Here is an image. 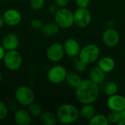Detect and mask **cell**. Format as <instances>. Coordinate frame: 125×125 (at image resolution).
Returning <instances> with one entry per match:
<instances>
[{"instance_id": "1", "label": "cell", "mask_w": 125, "mask_h": 125, "mask_svg": "<svg viewBox=\"0 0 125 125\" xmlns=\"http://www.w3.org/2000/svg\"><path fill=\"white\" fill-rule=\"evenodd\" d=\"M100 89L98 84L90 79L83 80L75 88V97L81 104H92L98 98Z\"/></svg>"}, {"instance_id": "2", "label": "cell", "mask_w": 125, "mask_h": 125, "mask_svg": "<svg viewBox=\"0 0 125 125\" xmlns=\"http://www.w3.org/2000/svg\"><path fill=\"white\" fill-rule=\"evenodd\" d=\"M57 120L64 125H70L75 122L79 117V110L78 108L70 103L60 105L56 111Z\"/></svg>"}, {"instance_id": "3", "label": "cell", "mask_w": 125, "mask_h": 125, "mask_svg": "<svg viewBox=\"0 0 125 125\" xmlns=\"http://www.w3.org/2000/svg\"><path fill=\"white\" fill-rule=\"evenodd\" d=\"M100 50L95 44H88L81 48L78 58L87 65L94 63L99 59Z\"/></svg>"}, {"instance_id": "4", "label": "cell", "mask_w": 125, "mask_h": 125, "mask_svg": "<svg viewBox=\"0 0 125 125\" xmlns=\"http://www.w3.org/2000/svg\"><path fill=\"white\" fill-rule=\"evenodd\" d=\"M55 23L62 29H69L74 24L73 12L68 8L59 7L54 14Z\"/></svg>"}, {"instance_id": "5", "label": "cell", "mask_w": 125, "mask_h": 125, "mask_svg": "<svg viewBox=\"0 0 125 125\" xmlns=\"http://www.w3.org/2000/svg\"><path fill=\"white\" fill-rule=\"evenodd\" d=\"M2 61L7 70L15 71L21 68L23 63V58L17 50H12L6 51Z\"/></svg>"}, {"instance_id": "6", "label": "cell", "mask_w": 125, "mask_h": 125, "mask_svg": "<svg viewBox=\"0 0 125 125\" xmlns=\"http://www.w3.org/2000/svg\"><path fill=\"white\" fill-rule=\"evenodd\" d=\"M15 99L22 106H28L34 101L35 95L31 88L26 86L18 87L15 92Z\"/></svg>"}, {"instance_id": "7", "label": "cell", "mask_w": 125, "mask_h": 125, "mask_svg": "<svg viewBox=\"0 0 125 125\" xmlns=\"http://www.w3.org/2000/svg\"><path fill=\"white\" fill-rule=\"evenodd\" d=\"M74 23L79 28H86L92 22V14L86 8L78 7L74 12Z\"/></svg>"}, {"instance_id": "8", "label": "cell", "mask_w": 125, "mask_h": 125, "mask_svg": "<svg viewBox=\"0 0 125 125\" xmlns=\"http://www.w3.org/2000/svg\"><path fill=\"white\" fill-rule=\"evenodd\" d=\"M67 72L64 67L62 65L53 66L48 72V79L53 84H60L65 81Z\"/></svg>"}, {"instance_id": "9", "label": "cell", "mask_w": 125, "mask_h": 125, "mask_svg": "<svg viewBox=\"0 0 125 125\" xmlns=\"http://www.w3.org/2000/svg\"><path fill=\"white\" fill-rule=\"evenodd\" d=\"M64 46L59 42L52 43L46 51V56L49 61L53 63L59 62L64 56Z\"/></svg>"}, {"instance_id": "10", "label": "cell", "mask_w": 125, "mask_h": 125, "mask_svg": "<svg viewBox=\"0 0 125 125\" xmlns=\"http://www.w3.org/2000/svg\"><path fill=\"white\" fill-rule=\"evenodd\" d=\"M102 40L103 43L110 48L116 47L120 42L119 33L114 28H108L105 29L102 35Z\"/></svg>"}, {"instance_id": "11", "label": "cell", "mask_w": 125, "mask_h": 125, "mask_svg": "<svg viewBox=\"0 0 125 125\" xmlns=\"http://www.w3.org/2000/svg\"><path fill=\"white\" fill-rule=\"evenodd\" d=\"M2 18L4 21L5 24L10 26H15L19 24L22 20V15L21 13L16 9L10 8L5 10L3 13Z\"/></svg>"}, {"instance_id": "12", "label": "cell", "mask_w": 125, "mask_h": 125, "mask_svg": "<svg viewBox=\"0 0 125 125\" xmlns=\"http://www.w3.org/2000/svg\"><path fill=\"white\" fill-rule=\"evenodd\" d=\"M106 104L111 111H121L125 108V97L121 94H115L109 96Z\"/></svg>"}, {"instance_id": "13", "label": "cell", "mask_w": 125, "mask_h": 125, "mask_svg": "<svg viewBox=\"0 0 125 125\" xmlns=\"http://www.w3.org/2000/svg\"><path fill=\"white\" fill-rule=\"evenodd\" d=\"M63 46L65 54L67 56L71 58H75L78 56L81 48L76 40L73 38H68L64 41Z\"/></svg>"}, {"instance_id": "14", "label": "cell", "mask_w": 125, "mask_h": 125, "mask_svg": "<svg viewBox=\"0 0 125 125\" xmlns=\"http://www.w3.org/2000/svg\"><path fill=\"white\" fill-rule=\"evenodd\" d=\"M19 38L14 33H9L5 35L2 40V46L7 51L17 50L19 45Z\"/></svg>"}, {"instance_id": "15", "label": "cell", "mask_w": 125, "mask_h": 125, "mask_svg": "<svg viewBox=\"0 0 125 125\" xmlns=\"http://www.w3.org/2000/svg\"><path fill=\"white\" fill-rule=\"evenodd\" d=\"M14 121L18 125H30L31 123V116L25 109H18L13 116Z\"/></svg>"}, {"instance_id": "16", "label": "cell", "mask_w": 125, "mask_h": 125, "mask_svg": "<svg viewBox=\"0 0 125 125\" xmlns=\"http://www.w3.org/2000/svg\"><path fill=\"white\" fill-rule=\"evenodd\" d=\"M97 66L105 73L112 72L116 66L115 60L110 56H103L98 61Z\"/></svg>"}, {"instance_id": "17", "label": "cell", "mask_w": 125, "mask_h": 125, "mask_svg": "<svg viewBox=\"0 0 125 125\" xmlns=\"http://www.w3.org/2000/svg\"><path fill=\"white\" fill-rule=\"evenodd\" d=\"M89 79L97 84L102 83L105 78V73L103 72L98 66L92 67L89 73Z\"/></svg>"}, {"instance_id": "18", "label": "cell", "mask_w": 125, "mask_h": 125, "mask_svg": "<svg viewBox=\"0 0 125 125\" xmlns=\"http://www.w3.org/2000/svg\"><path fill=\"white\" fill-rule=\"evenodd\" d=\"M59 31V26L56 23H48L43 24L41 32L45 37H53L58 34Z\"/></svg>"}, {"instance_id": "19", "label": "cell", "mask_w": 125, "mask_h": 125, "mask_svg": "<svg viewBox=\"0 0 125 125\" xmlns=\"http://www.w3.org/2000/svg\"><path fill=\"white\" fill-rule=\"evenodd\" d=\"M40 121L43 125H55L57 122V117L51 111H44L40 116Z\"/></svg>"}, {"instance_id": "20", "label": "cell", "mask_w": 125, "mask_h": 125, "mask_svg": "<svg viewBox=\"0 0 125 125\" xmlns=\"http://www.w3.org/2000/svg\"><path fill=\"white\" fill-rule=\"evenodd\" d=\"M96 114V109L92 104H83L79 110V115L86 119H90Z\"/></svg>"}, {"instance_id": "21", "label": "cell", "mask_w": 125, "mask_h": 125, "mask_svg": "<svg viewBox=\"0 0 125 125\" xmlns=\"http://www.w3.org/2000/svg\"><path fill=\"white\" fill-rule=\"evenodd\" d=\"M83 80L81 79V76L75 72H70L67 73V77L65 78V82L66 83L73 88H76L82 81Z\"/></svg>"}, {"instance_id": "22", "label": "cell", "mask_w": 125, "mask_h": 125, "mask_svg": "<svg viewBox=\"0 0 125 125\" xmlns=\"http://www.w3.org/2000/svg\"><path fill=\"white\" fill-rule=\"evenodd\" d=\"M89 125H108L109 124L108 117L103 114H95L89 119Z\"/></svg>"}, {"instance_id": "23", "label": "cell", "mask_w": 125, "mask_h": 125, "mask_svg": "<svg viewBox=\"0 0 125 125\" xmlns=\"http://www.w3.org/2000/svg\"><path fill=\"white\" fill-rule=\"evenodd\" d=\"M118 92V85L114 81H108L104 86V92L108 96L116 94Z\"/></svg>"}, {"instance_id": "24", "label": "cell", "mask_w": 125, "mask_h": 125, "mask_svg": "<svg viewBox=\"0 0 125 125\" xmlns=\"http://www.w3.org/2000/svg\"><path fill=\"white\" fill-rule=\"evenodd\" d=\"M27 107H28V111L29 112L31 116L37 117L40 116V114H42V108L40 105L35 103L34 101L31 103L30 105H29Z\"/></svg>"}, {"instance_id": "25", "label": "cell", "mask_w": 125, "mask_h": 125, "mask_svg": "<svg viewBox=\"0 0 125 125\" xmlns=\"http://www.w3.org/2000/svg\"><path fill=\"white\" fill-rule=\"evenodd\" d=\"M108 122L111 124H117L121 120V116H120V112L119 111H111L108 115L107 116Z\"/></svg>"}, {"instance_id": "26", "label": "cell", "mask_w": 125, "mask_h": 125, "mask_svg": "<svg viewBox=\"0 0 125 125\" xmlns=\"http://www.w3.org/2000/svg\"><path fill=\"white\" fill-rule=\"evenodd\" d=\"M74 67H75L76 72L83 73L86 70L87 64L86 63H84L83 61H81L79 58H78L74 60Z\"/></svg>"}, {"instance_id": "27", "label": "cell", "mask_w": 125, "mask_h": 125, "mask_svg": "<svg viewBox=\"0 0 125 125\" xmlns=\"http://www.w3.org/2000/svg\"><path fill=\"white\" fill-rule=\"evenodd\" d=\"M8 112L9 108L7 105L4 102L0 101V121L5 119L8 115Z\"/></svg>"}, {"instance_id": "28", "label": "cell", "mask_w": 125, "mask_h": 125, "mask_svg": "<svg viewBox=\"0 0 125 125\" xmlns=\"http://www.w3.org/2000/svg\"><path fill=\"white\" fill-rule=\"evenodd\" d=\"M45 3V0H30L31 7L34 10H41Z\"/></svg>"}, {"instance_id": "29", "label": "cell", "mask_w": 125, "mask_h": 125, "mask_svg": "<svg viewBox=\"0 0 125 125\" xmlns=\"http://www.w3.org/2000/svg\"><path fill=\"white\" fill-rule=\"evenodd\" d=\"M42 26H43V23H42V21L38 18L33 19L31 22V26L32 27V29H34L35 30H40V29L41 30Z\"/></svg>"}, {"instance_id": "30", "label": "cell", "mask_w": 125, "mask_h": 125, "mask_svg": "<svg viewBox=\"0 0 125 125\" xmlns=\"http://www.w3.org/2000/svg\"><path fill=\"white\" fill-rule=\"evenodd\" d=\"M75 4L78 7L86 8L90 4V0H75Z\"/></svg>"}, {"instance_id": "31", "label": "cell", "mask_w": 125, "mask_h": 125, "mask_svg": "<svg viewBox=\"0 0 125 125\" xmlns=\"http://www.w3.org/2000/svg\"><path fill=\"white\" fill-rule=\"evenodd\" d=\"M70 2V0H55V4L58 7H64Z\"/></svg>"}, {"instance_id": "32", "label": "cell", "mask_w": 125, "mask_h": 125, "mask_svg": "<svg viewBox=\"0 0 125 125\" xmlns=\"http://www.w3.org/2000/svg\"><path fill=\"white\" fill-rule=\"evenodd\" d=\"M18 103H17L16 100H15V101H10V103L7 105V106H8V108L10 110L15 111L18 110Z\"/></svg>"}, {"instance_id": "33", "label": "cell", "mask_w": 125, "mask_h": 125, "mask_svg": "<svg viewBox=\"0 0 125 125\" xmlns=\"http://www.w3.org/2000/svg\"><path fill=\"white\" fill-rule=\"evenodd\" d=\"M57 7H58L56 6V4H51V5L48 6V12H49L50 13H51V14H55L57 10H58Z\"/></svg>"}, {"instance_id": "34", "label": "cell", "mask_w": 125, "mask_h": 125, "mask_svg": "<svg viewBox=\"0 0 125 125\" xmlns=\"http://www.w3.org/2000/svg\"><path fill=\"white\" fill-rule=\"evenodd\" d=\"M5 53H6V50L3 48L2 45H0V61L3 60Z\"/></svg>"}, {"instance_id": "35", "label": "cell", "mask_w": 125, "mask_h": 125, "mask_svg": "<svg viewBox=\"0 0 125 125\" xmlns=\"http://www.w3.org/2000/svg\"><path fill=\"white\" fill-rule=\"evenodd\" d=\"M120 112V116H121V119H125V108L122 111H119Z\"/></svg>"}, {"instance_id": "36", "label": "cell", "mask_w": 125, "mask_h": 125, "mask_svg": "<svg viewBox=\"0 0 125 125\" xmlns=\"http://www.w3.org/2000/svg\"><path fill=\"white\" fill-rule=\"evenodd\" d=\"M4 24H5L4 21V19H3V18H2V16H1V17H0V29L2 28L3 26H4Z\"/></svg>"}, {"instance_id": "37", "label": "cell", "mask_w": 125, "mask_h": 125, "mask_svg": "<svg viewBox=\"0 0 125 125\" xmlns=\"http://www.w3.org/2000/svg\"><path fill=\"white\" fill-rule=\"evenodd\" d=\"M119 125H125V119H121L118 123Z\"/></svg>"}, {"instance_id": "38", "label": "cell", "mask_w": 125, "mask_h": 125, "mask_svg": "<svg viewBox=\"0 0 125 125\" xmlns=\"http://www.w3.org/2000/svg\"><path fill=\"white\" fill-rule=\"evenodd\" d=\"M2 79H3V75H2V74H1V71H0V83H1V81H2Z\"/></svg>"}]
</instances>
